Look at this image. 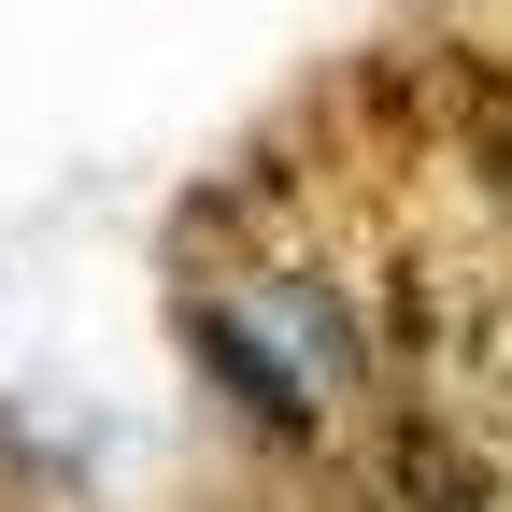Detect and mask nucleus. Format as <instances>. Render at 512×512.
I'll return each instance as SVG.
<instances>
[{"label": "nucleus", "mask_w": 512, "mask_h": 512, "mask_svg": "<svg viewBox=\"0 0 512 512\" xmlns=\"http://www.w3.org/2000/svg\"><path fill=\"white\" fill-rule=\"evenodd\" d=\"M200 356L242 384V413H271V427H313L328 399H356V370H370L356 313L313 285V271H242V285H214V299H200Z\"/></svg>", "instance_id": "f257e3e1"}, {"label": "nucleus", "mask_w": 512, "mask_h": 512, "mask_svg": "<svg viewBox=\"0 0 512 512\" xmlns=\"http://www.w3.org/2000/svg\"><path fill=\"white\" fill-rule=\"evenodd\" d=\"M399 342H413V384L441 399V427H512V285L427 271L399 299Z\"/></svg>", "instance_id": "f03ea898"}]
</instances>
